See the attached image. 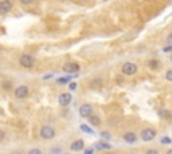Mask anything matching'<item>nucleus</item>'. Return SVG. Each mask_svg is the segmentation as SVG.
<instances>
[{"instance_id":"dca6fc26","label":"nucleus","mask_w":172,"mask_h":154,"mask_svg":"<svg viewBox=\"0 0 172 154\" xmlns=\"http://www.w3.org/2000/svg\"><path fill=\"white\" fill-rule=\"evenodd\" d=\"M149 66L152 67V68H157V67H159V62H155V60H151V62H149Z\"/></svg>"},{"instance_id":"f257e3e1","label":"nucleus","mask_w":172,"mask_h":154,"mask_svg":"<svg viewBox=\"0 0 172 154\" xmlns=\"http://www.w3.org/2000/svg\"><path fill=\"white\" fill-rule=\"evenodd\" d=\"M19 63L22 67H26V68H31V67L35 65V58L30 54H24V55L20 56L19 59Z\"/></svg>"},{"instance_id":"7ed1b4c3","label":"nucleus","mask_w":172,"mask_h":154,"mask_svg":"<svg viewBox=\"0 0 172 154\" xmlns=\"http://www.w3.org/2000/svg\"><path fill=\"white\" fill-rule=\"evenodd\" d=\"M155 137H156V130L155 129H145L141 131V139L145 141V142L155 139Z\"/></svg>"},{"instance_id":"1a4fd4ad","label":"nucleus","mask_w":172,"mask_h":154,"mask_svg":"<svg viewBox=\"0 0 172 154\" xmlns=\"http://www.w3.org/2000/svg\"><path fill=\"white\" fill-rule=\"evenodd\" d=\"M63 70H65L66 72H77L79 70V67L78 65H75V63H66L65 66H63Z\"/></svg>"},{"instance_id":"2eb2a0df","label":"nucleus","mask_w":172,"mask_h":154,"mask_svg":"<svg viewBox=\"0 0 172 154\" xmlns=\"http://www.w3.org/2000/svg\"><path fill=\"white\" fill-rule=\"evenodd\" d=\"M79 129H81V131H83V133H86V134H93V133H94L93 130L90 129V127L87 126V125H81Z\"/></svg>"},{"instance_id":"6ab92c4d","label":"nucleus","mask_w":172,"mask_h":154,"mask_svg":"<svg viewBox=\"0 0 172 154\" xmlns=\"http://www.w3.org/2000/svg\"><path fill=\"white\" fill-rule=\"evenodd\" d=\"M28 154H42V150H39V149H32V150H30Z\"/></svg>"},{"instance_id":"f3484780","label":"nucleus","mask_w":172,"mask_h":154,"mask_svg":"<svg viewBox=\"0 0 172 154\" xmlns=\"http://www.w3.org/2000/svg\"><path fill=\"white\" fill-rule=\"evenodd\" d=\"M166 79L167 80H171V82H172V70H170V71L166 72Z\"/></svg>"},{"instance_id":"cd10ccee","label":"nucleus","mask_w":172,"mask_h":154,"mask_svg":"<svg viewBox=\"0 0 172 154\" xmlns=\"http://www.w3.org/2000/svg\"><path fill=\"white\" fill-rule=\"evenodd\" d=\"M22 3H23V4H26V3H27V4H30V3H31V0H22Z\"/></svg>"},{"instance_id":"f8f14e48","label":"nucleus","mask_w":172,"mask_h":154,"mask_svg":"<svg viewBox=\"0 0 172 154\" xmlns=\"http://www.w3.org/2000/svg\"><path fill=\"white\" fill-rule=\"evenodd\" d=\"M124 141L128 143H134L136 142V134L134 133H125L124 134Z\"/></svg>"},{"instance_id":"a878e982","label":"nucleus","mask_w":172,"mask_h":154,"mask_svg":"<svg viewBox=\"0 0 172 154\" xmlns=\"http://www.w3.org/2000/svg\"><path fill=\"white\" fill-rule=\"evenodd\" d=\"M70 89H71V90H75L77 89V85H75V83H70Z\"/></svg>"},{"instance_id":"9d476101","label":"nucleus","mask_w":172,"mask_h":154,"mask_svg":"<svg viewBox=\"0 0 172 154\" xmlns=\"http://www.w3.org/2000/svg\"><path fill=\"white\" fill-rule=\"evenodd\" d=\"M83 146H85L83 141L82 139H77V141H74V142L71 143V150H74V152H79V150L83 149Z\"/></svg>"},{"instance_id":"5701e85b","label":"nucleus","mask_w":172,"mask_h":154,"mask_svg":"<svg viewBox=\"0 0 172 154\" xmlns=\"http://www.w3.org/2000/svg\"><path fill=\"white\" fill-rule=\"evenodd\" d=\"M167 43H168V44H172V33L167 38Z\"/></svg>"},{"instance_id":"a211bd4d","label":"nucleus","mask_w":172,"mask_h":154,"mask_svg":"<svg viewBox=\"0 0 172 154\" xmlns=\"http://www.w3.org/2000/svg\"><path fill=\"white\" fill-rule=\"evenodd\" d=\"M172 141H171V138H168V137H163L161 138V143H171Z\"/></svg>"},{"instance_id":"4468645a","label":"nucleus","mask_w":172,"mask_h":154,"mask_svg":"<svg viewBox=\"0 0 172 154\" xmlns=\"http://www.w3.org/2000/svg\"><path fill=\"white\" fill-rule=\"evenodd\" d=\"M89 122L92 123V125H94V126H98L100 125V118L98 117H96V115H92V117H89Z\"/></svg>"},{"instance_id":"0eeeda50","label":"nucleus","mask_w":172,"mask_h":154,"mask_svg":"<svg viewBox=\"0 0 172 154\" xmlns=\"http://www.w3.org/2000/svg\"><path fill=\"white\" fill-rule=\"evenodd\" d=\"M58 102H59L60 106H67L70 102H71V94H70V93L60 94L59 98H58Z\"/></svg>"},{"instance_id":"393cba45","label":"nucleus","mask_w":172,"mask_h":154,"mask_svg":"<svg viewBox=\"0 0 172 154\" xmlns=\"http://www.w3.org/2000/svg\"><path fill=\"white\" fill-rule=\"evenodd\" d=\"M93 153H94V149H92V147H90V149H87L85 152V154H93Z\"/></svg>"},{"instance_id":"423d86ee","label":"nucleus","mask_w":172,"mask_h":154,"mask_svg":"<svg viewBox=\"0 0 172 154\" xmlns=\"http://www.w3.org/2000/svg\"><path fill=\"white\" fill-rule=\"evenodd\" d=\"M27 95H28V87H27V86L22 85V86H19V87H16L15 96L18 99H23V98H26Z\"/></svg>"},{"instance_id":"6e6552de","label":"nucleus","mask_w":172,"mask_h":154,"mask_svg":"<svg viewBox=\"0 0 172 154\" xmlns=\"http://www.w3.org/2000/svg\"><path fill=\"white\" fill-rule=\"evenodd\" d=\"M12 8V3L8 2V0H4V2H0V12L2 13H7L9 12Z\"/></svg>"},{"instance_id":"c85d7f7f","label":"nucleus","mask_w":172,"mask_h":154,"mask_svg":"<svg viewBox=\"0 0 172 154\" xmlns=\"http://www.w3.org/2000/svg\"><path fill=\"white\" fill-rule=\"evenodd\" d=\"M167 154H172V149H171V150H168V152H167Z\"/></svg>"},{"instance_id":"20e7f679","label":"nucleus","mask_w":172,"mask_h":154,"mask_svg":"<svg viewBox=\"0 0 172 154\" xmlns=\"http://www.w3.org/2000/svg\"><path fill=\"white\" fill-rule=\"evenodd\" d=\"M92 113H93V107L89 105V103H85L79 107V115L83 117V118H89L92 117Z\"/></svg>"},{"instance_id":"9b49d317","label":"nucleus","mask_w":172,"mask_h":154,"mask_svg":"<svg viewBox=\"0 0 172 154\" xmlns=\"http://www.w3.org/2000/svg\"><path fill=\"white\" fill-rule=\"evenodd\" d=\"M94 149L96 150H110L112 146H110V143H106V142H97L94 145Z\"/></svg>"},{"instance_id":"4be33fe9","label":"nucleus","mask_w":172,"mask_h":154,"mask_svg":"<svg viewBox=\"0 0 172 154\" xmlns=\"http://www.w3.org/2000/svg\"><path fill=\"white\" fill-rule=\"evenodd\" d=\"M69 79H70V78H62V79H58V83H66V82H69Z\"/></svg>"},{"instance_id":"39448f33","label":"nucleus","mask_w":172,"mask_h":154,"mask_svg":"<svg viewBox=\"0 0 172 154\" xmlns=\"http://www.w3.org/2000/svg\"><path fill=\"white\" fill-rule=\"evenodd\" d=\"M136 71H137V65H134L132 62H128L123 66V72L125 75H133Z\"/></svg>"},{"instance_id":"f03ea898","label":"nucleus","mask_w":172,"mask_h":154,"mask_svg":"<svg viewBox=\"0 0 172 154\" xmlns=\"http://www.w3.org/2000/svg\"><path fill=\"white\" fill-rule=\"evenodd\" d=\"M54 135H55V130H54V127L51 126H43L42 129H40V137L45 139H51L54 138Z\"/></svg>"},{"instance_id":"aec40b11","label":"nucleus","mask_w":172,"mask_h":154,"mask_svg":"<svg viewBox=\"0 0 172 154\" xmlns=\"http://www.w3.org/2000/svg\"><path fill=\"white\" fill-rule=\"evenodd\" d=\"M101 137H102V138L109 139V138H110V134H109V133H101Z\"/></svg>"},{"instance_id":"412c9836","label":"nucleus","mask_w":172,"mask_h":154,"mask_svg":"<svg viewBox=\"0 0 172 154\" xmlns=\"http://www.w3.org/2000/svg\"><path fill=\"white\" fill-rule=\"evenodd\" d=\"M147 154H159V152H157V150H155V149H149Z\"/></svg>"},{"instance_id":"ddd939ff","label":"nucleus","mask_w":172,"mask_h":154,"mask_svg":"<svg viewBox=\"0 0 172 154\" xmlns=\"http://www.w3.org/2000/svg\"><path fill=\"white\" fill-rule=\"evenodd\" d=\"M159 117L160 118H163V119H170L171 118V113L168 111V110L161 109V110H159Z\"/></svg>"},{"instance_id":"b1692460","label":"nucleus","mask_w":172,"mask_h":154,"mask_svg":"<svg viewBox=\"0 0 172 154\" xmlns=\"http://www.w3.org/2000/svg\"><path fill=\"white\" fill-rule=\"evenodd\" d=\"M3 139H4V131H3V130H0V142H2Z\"/></svg>"},{"instance_id":"bb28decb","label":"nucleus","mask_w":172,"mask_h":154,"mask_svg":"<svg viewBox=\"0 0 172 154\" xmlns=\"http://www.w3.org/2000/svg\"><path fill=\"white\" fill-rule=\"evenodd\" d=\"M171 50H172V47H171V46H167V47H164V51H166V52L171 51Z\"/></svg>"}]
</instances>
